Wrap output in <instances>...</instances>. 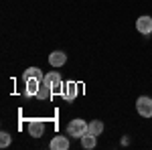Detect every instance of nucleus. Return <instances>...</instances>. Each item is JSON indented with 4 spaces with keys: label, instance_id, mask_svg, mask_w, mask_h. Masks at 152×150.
I'll use <instances>...</instances> for the list:
<instances>
[{
    "label": "nucleus",
    "instance_id": "nucleus-1",
    "mask_svg": "<svg viewBox=\"0 0 152 150\" xmlns=\"http://www.w3.org/2000/svg\"><path fill=\"white\" fill-rule=\"evenodd\" d=\"M87 134V122L85 120H79V118H75V120H71L69 124H67V136H73V138H79Z\"/></svg>",
    "mask_w": 152,
    "mask_h": 150
},
{
    "label": "nucleus",
    "instance_id": "nucleus-2",
    "mask_svg": "<svg viewBox=\"0 0 152 150\" xmlns=\"http://www.w3.org/2000/svg\"><path fill=\"white\" fill-rule=\"evenodd\" d=\"M136 110L142 118H152V100L148 95H140L136 100Z\"/></svg>",
    "mask_w": 152,
    "mask_h": 150
},
{
    "label": "nucleus",
    "instance_id": "nucleus-3",
    "mask_svg": "<svg viewBox=\"0 0 152 150\" xmlns=\"http://www.w3.org/2000/svg\"><path fill=\"white\" fill-rule=\"evenodd\" d=\"M43 81H47L49 85L53 87V91H55V93H63V89H65V83H63V79H61V75H59L57 71H51V73H47Z\"/></svg>",
    "mask_w": 152,
    "mask_h": 150
},
{
    "label": "nucleus",
    "instance_id": "nucleus-4",
    "mask_svg": "<svg viewBox=\"0 0 152 150\" xmlns=\"http://www.w3.org/2000/svg\"><path fill=\"white\" fill-rule=\"evenodd\" d=\"M77 91H79V89H77V83H75V81H67V83H65V89L61 93V97H63L67 104H71V102L77 97Z\"/></svg>",
    "mask_w": 152,
    "mask_h": 150
},
{
    "label": "nucleus",
    "instance_id": "nucleus-5",
    "mask_svg": "<svg viewBox=\"0 0 152 150\" xmlns=\"http://www.w3.org/2000/svg\"><path fill=\"white\" fill-rule=\"evenodd\" d=\"M136 29H138V33H142V35H150L152 33V16H148V14L140 16L136 20Z\"/></svg>",
    "mask_w": 152,
    "mask_h": 150
},
{
    "label": "nucleus",
    "instance_id": "nucleus-6",
    "mask_svg": "<svg viewBox=\"0 0 152 150\" xmlns=\"http://www.w3.org/2000/svg\"><path fill=\"white\" fill-rule=\"evenodd\" d=\"M43 134H45V124H43L41 120H31V122H28V136L41 138Z\"/></svg>",
    "mask_w": 152,
    "mask_h": 150
},
{
    "label": "nucleus",
    "instance_id": "nucleus-7",
    "mask_svg": "<svg viewBox=\"0 0 152 150\" xmlns=\"http://www.w3.org/2000/svg\"><path fill=\"white\" fill-rule=\"evenodd\" d=\"M53 87H51V85H49L47 81H41V87H39V91H37V100H41V102H49V100H51V97H53Z\"/></svg>",
    "mask_w": 152,
    "mask_h": 150
},
{
    "label": "nucleus",
    "instance_id": "nucleus-8",
    "mask_svg": "<svg viewBox=\"0 0 152 150\" xmlns=\"http://www.w3.org/2000/svg\"><path fill=\"white\" fill-rule=\"evenodd\" d=\"M49 63H51L53 67H63V65L67 63V55H65L63 51H53V53L49 55Z\"/></svg>",
    "mask_w": 152,
    "mask_h": 150
},
{
    "label": "nucleus",
    "instance_id": "nucleus-9",
    "mask_svg": "<svg viewBox=\"0 0 152 150\" xmlns=\"http://www.w3.org/2000/svg\"><path fill=\"white\" fill-rule=\"evenodd\" d=\"M51 148L53 150H67L69 148V138L67 136H55L51 140Z\"/></svg>",
    "mask_w": 152,
    "mask_h": 150
},
{
    "label": "nucleus",
    "instance_id": "nucleus-10",
    "mask_svg": "<svg viewBox=\"0 0 152 150\" xmlns=\"http://www.w3.org/2000/svg\"><path fill=\"white\" fill-rule=\"evenodd\" d=\"M23 77H24V81L26 79H45V75H43V71L39 69V67H28V69L23 73Z\"/></svg>",
    "mask_w": 152,
    "mask_h": 150
},
{
    "label": "nucleus",
    "instance_id": "nucleus-11",
    "mask_svg": "<svg viewBox=\"0 0 152 150\" xmlns=\"http://www.w3.org/2000/svg\"><path fill=\"white\" fill-rule=\"evenodd\" d=\"M39 87H41V79H26V89H24V93L28 97H33V95H37Z\"/></svg>",
    "mask_w": 152,
    "mask_h": 150
},
{
    "label": "nucleus",
    "instance_id": "nucleus-12",
    "mask_svg": "<svg viewBox=\"0 0 152 150\" xmlns=\"http://www.w3.org/2000/svg\"><path fill=\"white\" fill-rule=\"evenodd\" d=\"M95 144H97V136L95 134H85V136H81V146L85 150H91V148H95Z\"/></svg>",
    "mask_w": 152,
    "mask_h": 150
},
{
    "label": "nucleus",
    "instance_id": "nucleus-13",
    "mask_svg": "<svg viewBox=\"0 0 152 150\" xmlns=\"http://www.w3.org/2000/svg\"><path fill=\"white\" fill-rule=\"evenodd\" d=\"M87 132H89V134H95V136H99V134L104 132V122H102V120H91V122L87 124Z\"/></svg>",
    "mask_w": 152,
    "mask_h": 150
},
{
    "label": "nucleus",
    "instance_id": "nucleus-14",
    "mask_svg": "<svg viewBox=\"0 0 152 150\" xmlns=\"http://www.w3.org/2000/svg\"><path fill=\"white\" fill-rule=\"evenodd\" d=\"M10 134H8V132H2V134H0V146H2V148H6V146H8V144H10Z\"/></svg>",
    "mask_w": 152,
    "mask_h": 150
}]
</instances>
